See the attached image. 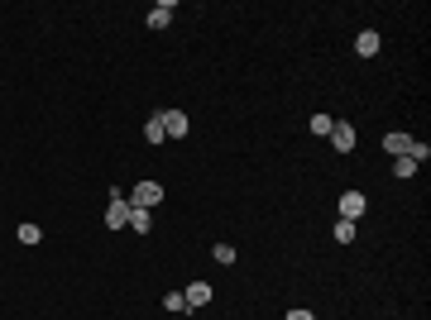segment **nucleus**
<instances>
[{"mask_svg": "<svg viewBox=\"0 0 431 320\" xmlns=\"http://www.w3.org/2000/svg\"><path fill=\"white\" fill-rule=\"evenodd\" d=\"M163 201V187L158 182H134V192H129V206H139V211H154Z\"/></svg>", "mask_w": 431, "mask_h": 320, "instance_id": "nucleus-1", "label": "nucleus"}, {"mask_svg": "<svg viewBox=\"0 0 431 320\" xmlns=\"http://www.w3.org/2000/svg\"><path fill=\"white\" fill-rule=\"evenodd\" d=\"M129 211H134V206H129V196H120V192H115V196H110V206H106V225H110V229H129Z\"/></svg>", "mask_w": 431, "mask_h": 320, "instance_id": "nucleus-2", "label": "nucleus"}, {"mask_svg": "<svg viewBox=\"0 0 431 320\" xmlns=\"http://www.w3.org/2000/svg\"><path fill=\"white\" fill-rule=\"evenodd\" d=\"M158 119H163V134H168V139H187V134H192V119H187L182 110H163Z\"/></svg>", "mask_w": 431, "mask_h": 320, "instance_id": "nucleus-3", "label": "nucleus"}, {"mask_svg": "<svg viewBox=\"0 0 431 320\" xmlns=\"http://www.w3.org/2000/svg\"><path fill=\"white\" fill-rule=\"evenodd\" d=\"M326 139H330V144H335V153H350V148H355V139H359V134H355V124H350V119H335V129H330V134H326Z\"/></svg>", "mask_w": 431, "mask_h": 320, "instance_id": "nucleus-4", "label": "nucleus"}, {"mask_svg": "<svg viewBox=\"0 0 431 320\" xmlns=\"http://www.w3.org/2000/svg\"><path fill=\"white\" fill-rule=\"evenodd\" d=\"M364 211H369L364 192H345V196H340V220H359Z\"/></svg>", "mask_w": 431, "mask_h": 320, "instance_id": "nucleus-5", "label": "nucleus"}, {"mask_svg": "<svg viewBox=\"0 0 431 320\" xmlns=\"http://www.w3.org/2000/svg\"><path fill=\"white\" fill-rule=\"evenodd\" d=\"M182 301H187V311H202V306H211V282H192V287L182 292Z\"/></svg>", "mask_w": 431, "mask_h": 320, "instance_id": "nucleus-6", "label": "nucleus"}, {"mask_svg": "<svg viewBox=\"0 0 431 320\" xmlns=\"http://www.w3.org/2000/svg\"><path fill=\"white\" fill-rule=\"evenodd\" d=\"M173 14H178V5H173V0H158L144 19H149V29H168V19H173Z\"/></svg>", "mask_w": 431, "mask_h": 320, "instance_id": "nucleus-7", "label": "nucleus"}, {"mask_svg": "<svg viewBox=\"0 0 431 320\" xmlns=\"http://www.w3.org/2000/svg\"><path fill=\"white\" fill-rule=\"evenodd\" d=\"M412 144H417V139H412V134H403V129H393V134H383V148H388L393 158H403V153H412Z\"/></svg>", "mask_w": 431, "mask_h": 320, "instance_id": "nucleus-8", "label": "nucleus"}, {"mask_svg": "<svg viewBox=\"0 0 431 320\" xmlns=\"http://www.w3.org/2000/svg\"><path fill=\"white\" fill-rule=\"evenodd\" d=\"M379 48H383V38H379V34H374V29H364V34H359V38H355V53H359V58H374V53H379Z\"/></svg>", "mask_w": 431, "mask_h": 320, "instance_id": "nucleus-9", "label": "nucleus"}, {"mask_svg": "<svg viewBox=\"0 0 431 320\" xmlns=\"http://www.w3.org/2000/svg\"><path fill=\"white\" fill-rule=\"evenodd\" d=\"M129 229H134V234H149V229H154V215L134 206V211H129Z\"/></svg>", "mask_w": 431, "mask_h": 320, "instance_id": "nucleus-10", "label": "nucleus"}, {"mask_svg": "<svg viewBox=\"0 0 431 320\" xmlns=\"http://www.w3.org/2000/svg\"><path fill=\"white\" fill-rule=\"evenodd\" d=\"M144 139H149L154 148H158V144L168 139V134H163V119H158V115H149V124H144Z\"/></svg>", "mask_w": 431, "mask_h": 320, "instance_id": "nucleus-11", "label": "nucleus"}, {"mask_svg": "<svg viewBox=\"0 0 431 320\" xmlns=\"http://www.w3.org/2000/svg\"><path fill=\"white\" fill-rule=\"evenodd\" d=\"M330 129H335V119H330V115H312V119H307V134H330Z\"/></svg>", "mask_w": 431, "mask_h": 320, "instance_id": "nucleus-12", "label": "nucleus"}, {"mask_svg": "<svg viewBox=\"0 0 431 320\" xmlns=\"http://www.w3.org/2000/svg\"><path fill=\"white\" fill-rule=\"evenodd\" d=\"M417 168H422V163H417L412 153H403V158H393V172H398V177H412Z\"/></svg>", "mask_w": 431, "mask_h": 320, "instance_id": "nucleus-13", "label": "nucleus"}, {"mask_svg": "<svg viewBox=\"0 0 431 320\" xmlns=\"http://www.w3.org/2000/svg\"><path fill=\"white\" fill-rule=\"evenodd\" d=\"M335 244H355V220H335Z\"/></svg>", "mask_w": 431, "mask_h": 320, "instance_id": "nucleus-14", "label": "nucleus"}, {"mask_svg": "<svg viewBox=\"0 0 431 320\" xmlns=\"http://www.w3.org/2000/svg\"><path fill=\"white\" fill-rule=\"evenodd\" d=\"M211 258H216V263H225V268H230V263H235V244H216V249H211Z\"/></svg>", "mask_w": 431, "mask_h": 320, "instance_id": "nucleus-15", "label": "nucleus"}, {"mask_svg": "<svg viewBox=\"0 0 431 320\" xmlns=\"http://www.w3.org/2000/svg\"><path fill=\"white\" fill-rule=\"evenodd\" d=\"M39 239H43L39 225H19V244H39Z\"/></svg>", "mask_w": 431, "mask_h": 320, "instance_id": "nucleus-16", "label": "nucleus"}, {"mask_svg": "<svg viewBox=\"0 0 431 320\" xmlns=\"http://www.w3.org/2000/svg\"><path fill=\"white\" fill-rule=\"evenodd\" d=\"M163 311H187V301H182V292H168V297H163Z\"/></svg>", "mask_w": 431, "mask_h": 320, "instance_id": "nucleus-17", "label": "nucleus"}, {"mask_svg": "<svg viewBox=\"0 0 431 320\" xmlns=\"http://www.w3.org/2000/svg\"><path fill=\"white\" fill-rule=\"evenodd\" d=\"M283 320H317V316H312L307 306H297V311H288V316H283Z\"/></svg>", "mask_w": 431, "mask_h": 320, "instance_id": "nucleus-18", "label": "nucleus"}]
</instances>
